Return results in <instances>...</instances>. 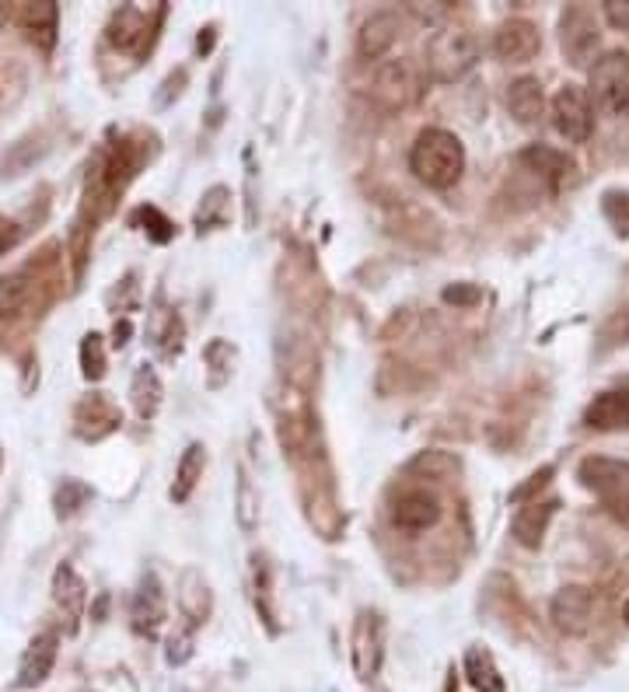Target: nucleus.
I'll use <instances>...</instances> for the list:
<instances>
[{"instance_id": "f257e3e1", "label": "nucleus", "mask_w": 629, "mask_h": 692, "mask_svg": "<svg viewBox=\"0 0 629 692\" xmlns=\"http://www.w3.org/2000/svg\"><path fill=\"white\" fill-rule=\"evenodd\" d=\"M409 168L413 175L430 185V189H451L461 172H466V143H461L451 130L430 126L416 137L409 151Z\"/></svg>"}, {"instance_id": "f03ea898", "label": "nucleus", "mask_w": 629, "mask_h": 692, "mask_svg": "<svg viewBox=\"0 0 629 692\" xmlns=\"http://www.w3.org/2000/svg\"><path fill=\"white\" fill-rule=\"evenodd\" d=\"M479 63V39L472 32L461 29H445L430 39L427 46V67L434 74V81L451 84L458 77H466Z\"/></svg>"}, {"instance_id": "7ed1b4c3", "label": "nucleus", "mask_w": 629, "mask_h": 692, "mask_svg": "<svg viewBox=\"0 0 629 692\" xmlns=\"http://www.w3.org/2000/svg\"><path fill=\"white\" fill-rule=\"evenodd\" d=\"M591 102L608 116H629V53L612 50L595 60L591 67Z\"/></svg>"}, {"instance_id": "20e7f679", "label": "nucleus", "mask_w": 629, "mask_h": 692, "mask_svg": "<svg viewBox=\"0 0 629 692\" xmlns=\"http://www.w3.org/2000/svg\"><path fill=\"white\" fill-rule=\"evenodd\" d=\"M553 126L556 134L566 137L571 143H584L595 130V105H591V95L580 84H563L553 98Z\"/></svg>"}, {"instance_id": "39448f33", "label": "nucleus", "mask_w": 629, "mask_h": 692, "mask_svg": "<svg viewBox=\"0 0 629 692\" xmlns=\"http://www.w3.org/2000/svg\"><path fill=\"white\" fill-rule=\"evenodd\" d=\"M371 102L377 105L382 113H398L406 109L416 95V74H413V63L409 60H385L377 63L374 74H371Z\"/></svg>"}, {"instance_id": "423d86ee", "label": "nucleus", "mask_w": 629, "mask_h": 692, "mask_svg": "<svg viewBox=\"0 0 629 692\" xmlns=\"http://www.w3.org/2000/svg\"><path fill=\"white\" fill-rule=\"evenodd\" d=\"M559 46L574 67H595V56L601 46L598 21L587 8H571L559 18Z\"/></svg>"}, {"instance_id": "0eeeda50", "label": "nucleus", "mask_w": 629, "mask_h": 692, "mask_svg": "<svg viewBox=\"0 0 629 692\" xmlns=\"http://www.w3.org/2000/svg\"><path fill=\"white\" fill-rule=\"evenodd\" d=\"M591 616H595V595L591 587L584 584H566L553 595V605H550V619L559 634L566 637H584L587 626H591Z\"/></svg>"}, {"instance_id": "6e6552de", "label": "nucleus", "mask_w": 629, "mask_h": 692, "mask_svg": "<svg viewBox=\"0 0 629 692\" xmlns=\"http://www.w3.org/2000/svg\"><path fill=\"white\" fill-rule=\"evenodd\" d=\"M539 50H542V32L529 18L503 21V25L497 29V35H493V53L500 60H508V63H529V60L539 56Z\"/></svg>"}, {"instance_id": "1a4fd4ad", "label": "nucleus", "mask_w": 629, "mask_h": 692, "mask_svg": "<svg viewBox=\"0 0 629 692\" xmlns=\"http://www.w3.org/2000/svg\"><path fill=\"white\" fill-rule=\"evenodd\" d=\"M580 482L605 500H622L629 493V461L619 458H584L577 469Z\"/></svg>"}, {"instance_id": "9d476101", "label": "nucleus", "mask_w": 629, "mask_h": 692, "mask_svg": "<svg viewBox=\"0 0 629 692\" xmlns=\"http://www.w3.org/2000/svg\"><path fill=\"white\" fill-rule=\"evenodd\" d=\"M392 521L395 529L406 532H427L440 521V500L427 490H406L398 493L395 508H392Z\"/></svg>"}, {"instance_id": "9b49d317", "label": "nucleus", "mask_w": 629, "mask_h": 692, "mask_svg": "<svg viewBox=\"0 0 629 692\" xmlns=\"http://www.w3.org/2000/svg\"><path fill=\"white\" fill-rule=\"evenodd\" d=\"M56 650H60V637L56 634H39L29 647L25 654H21V664H18V685L21 689H35L50 679V671L56 664Z\"/></svg>"}, {"instance_id": "f8f14e48", "label": "nucleus", "mask_w": 629, "mask_h": 692, "mask_svg": "<svg viewBox=\"0 0 629 692\" xmlns=\"http://www.w3.org/2000/svg\"><path fill=\"white\" fill-rule=\"evenodd\" d=\"M109 42L122 53H143L151 46V21L140 8H119L109 21Z\"/></svg>"}, {"instance_id": "ddd939ff", "label": "nucleus", "mask_w": 629, "mask_h": 692, "mask_svg": "<svg viewBox=\"0 0 629 692\" xmlns=\"http://www.w3.org/2000/svg\"><path fill=\"white\" fill-rule=\"evenodd\" d=\"M556 508H559V500L521 503V511L511 521V532H514V539L524 545V550H539L542 539H545V529H550V521L556 514Z\"/></svg>"}, {"instance_id": "4468645a", "label": "nucleus", "mask_w": 629, "mask_h": 692, "mask_svg": "<svg viewBox=\"0 0 629 692\" xmlns=\"http://www.w3.org/2000/svg\"><path fill=\"white\" fill-rule=\"evenodd\" d=\"M74 424H77V434L84 440H102L105 434H113L119 427V413L113 409V403L105 395H88L81 398L77 409H74Z\"/></svg>"}, {"instance_id": "2eb2a0df", "label": "nucleus", "mask_w": 629, "mask_h": 692, "mask_svg": "<svg viewBox=\"0 0 629 692\" xmlns=\"http://www.w3.org/2000/svg\"><path fill=\"white\" fill-rule=\"evenodd\" d=\"M395 39H398V18L392 11H377L356 32V53L364 60H382L395 46Z\"/></svg>"}, {"instance_id": "dca6fc26", "label": "nucleus", "mask_w": 629, "mask_h": 692, "mask_svg": "<svg viewBox=\"0 0 629 692\" xmlns=\"http://www.w3.org/2000/svg\"><path fill=\"white\" fill-rule=\"evenodd\" d=\"M584 424L591 430H626L629 427V388H612L595 395V403L587 406Z\"/></svg>"}, {"instance_id": "f3484780", "label": "nucleus", "mask_w": 629, "mask_h": 692, "mask_svg": "<svg viewBox=\"0 0 629 692\" xmlns=\"http://www.w3.org/2000/svg\"><path fill=\"white\" fill-rule=\"evenodd\" d=\"M382 643H385V626L377 616H361L356 622V647H353V664L361 671V679H371L377 664H382Z\"/></svg>"}, {"instance_id": "a211bd4d", "label": "nucleus", "mask_w": 629, "mask_h": 692, "mask_svg": "<svg viewBox=\"0 0 629 692\" xmlns=\"http://www.w3.org/2000/svg\"><path fill=\"white\" fill-rule=\"evenodd\" d=\"M508 113L524 123V126H532L539 123V116L545 113V92H542V81L539 77H518L508 84Z\"/></svg>"}, {"instance_id": "6ab92c4d", "label": "nucleus", "mask_w": 629, "mask_h": 692, "mask_svg": "<svg viewBox=\"0 0 629 692\" xmlns=\"http://www.w3.org/2000/svg\"><path fill=\"white\" fill-rule=\"evenodd\" d=\"M21 29L29 32V39L42 53H50L56 46V29H60V8L53 0H39V4L21 8Z\"/></svg>"}, {"instance_id": "aec40b11", "label": "nucleus", "mask_w": 629, "mask_h": 692, "mask_svg": "<svg viewBox=\"0 0 629 692\" xmlns=\"http://www.w3.org/2000/svg\"><path fill=\"white\" fill-rule=\"evenodd\" d=\"M518 161H521L524 168H529V172L542 175L550 185H559L566 175L574 172V161L566 158V155H559V151H553V147H545V143L524 147V151L518 155Z\"/></svg>"}, {"instance_id": "412c9836", "label": "nucleus", "mask_w": 629, "mask_h": 692, "mask_svg": "<svg viewBox=\"0 0 629 692\" xmlns=\"http://www.w3.org/2000/svg\"><path fill=\"white\" fill-rule=\"evenodd\" d=\"M53 598L56 605L67 613L74 622L84 616V601H88V587H84L81 574L74 571L71 563H60L56 566V574H53Z\"/></svg>"}, {"instance_id": "4be33fe9", "label": "nucleus", "mask_w": 629, "mask_h": 692, "mask_svg": "<svg viewBox=\"0 0 629 692\" xmlns=\"http://www.w3.org/2000/svg\"><path fill=\"white\" fill-rule=\"evenodd\" d=\"M130 616H134L137 634H154V629L161 626V619H164V595H161V587H158L154 577H147L140 584V592L134 595Z\"/></svg>"}, {"instance_id": "5701e85b", "label": "nucleus", "mask_w": 629, "mask_h": 692, "mask_svg": "<svg viewBox=\"0 0 629 692\" xmlns=\"http://www.w3.org/2000/svg\"><path fill=\"white\" fill-rule=\"evenodd\" d=\"M458 469H461V458L451 455V451H445V448L416 451V455L406 461V476H413V479H434V482L451 479Z\"/></svg>"}, {"instance_id": "b1692460", "label": "nucleus", "mask_w": 629, "mask_h": 692, "mask_svg": "<svg viewBox=\"0 0 629 692\" xmlns=\"http://www.w3.org/2000/svg\"><path fill=\"white\" fill-rule=\"evenodd\" d=\"M161 395H164V388H161L158 371L151 364H140L134 371V382H130V398H134L137 416L140 419H151L161 409Z\"/></svg>"}, {"instance_id": "393cba45", "label": "nucleus", "mask_w": 629, "mask_h": 692, "mask_svg": "<svg viewBox=\"0 0 629 692\" xmlns=\"http://www.w3.org/2000/svg\"><path fill=\"white\" fill-rule=\"evenodd\" d=\"M203 469H206V448L200 445V440H193V445L182 451L179 469H175V487H172L175 503H185L189 497H193L196 482L203 479Z\"/></svg>"}, {"instance_id": "a878e982", "label": "nucleus", "mask_w": 629, "mask_h": 692, "mask_svg": "<svg viewBox=\"0 0 629 692\" xmlns=\"http://www.w3.org/2000/svg\"><path fill=\"white\" fill-rule=\"evenodd\" d=\"M466 679L476 692H508V685H503V675L497 671L490 650H479L472 647L466 654Z\"/></svg>"}, {"instance_id": "bb28decb", "label": "nucleus", "mask_w": 629, "mask_h": 692, "mask_svg": "<svg viewBox=\"0 0 629 692\" xmlns=\"http://www.w3.org/2000/svg\"><path fill=\"white\" fill-rule=\"evenodd\" d=\"M235 347L227 340H210L206 350H203V361H206V385L210 388H221L231 374H235Z\"/></svg>"}, {"instance_id": "cd10ccee", "label": "nucleus", "mask_w": 629, "mask_h": 692, "mask_svg": "<svg viewBox=\"0 0 629 692\" xmlns=\"http://www.w3.org/2000/svg\"><path fill=\"white\" fill-rule=\"evenodd\" d=\"M235 518L242 532L259 529V490L252 487V479L238 472V493H235Z\"/></svg>"}, {"instance_id": "c85d7f7f", "label": "nucleus", "mask_w": 629, "mask_h": 692, "mask_svg": "<svg viewBox=\"0 0 629 692\" xmlns=\"http://www.w3.org/2000/svg\"><path fill=\"white\" fill-rule=\"evenodd\" d=\"M32 284L25 273H11V277H0V315L4 319H14V315L29 305Z\"/></svg>"}, {"instance_id": "c756f323", "label": "nucleus", "mask_w": 629, "mask_h": 692, "mask_svg": "<svg viewBox=\"0 0 629 692\" xmlns=\"http://www.w3.org/2000/svg\"><path fill=\"white\" fill-rule=\"evenodd\" d=\"M105 368H109V361H105V343L98 332H88L81 340V374L88 377V382H102L105 377Z\"/></svg>"}, {"instance_id": "7c9ffc66", "label": "nucleus", "mask_w": 629, "mask_h": 692, "mask_svg": "<svg viewBox=\"0 0 629 692\" xmlns=\"http://www.w3.org/2000/svg\"><path fill=\"white\" fill-rule=\"evenodd\" d=\"M88 500H92V490L84 487L81 479H63L60 487H56V497H53L60 518H74Z\"/></svg>"}, {"instance_id": "2f4dec72", "label": "nucleus", "mask_w": 629, "mask_h": 692, "mask_svg": "<svg viewBox=\"0 0 629 692\" xmlns=\"http://www.w3.org/2000/svg\"><path fill=\"white\" fill-rule=\"evenodd\" d=\"M553 476H556V469H553V466H542V469H535L529 479L521 482V487H514V490H511V503H532V500H539V493H542L545 487H550Z\"/></svg>"}, {"instance_id": "473e14b6", "label": "nucleus", "mask_w": 629, "mask_h": 692, "mask_svg": "<svg viewBox=\"0 0 629 692\" xmlns=\"http://www.w3.org/2000/svg\"><path fill=\"white\" fill-rule=\"evenodd\" d=\"M224 203H227V189H224V185H214V189H210V193L203 196V203H200L196 227H200V231H206L210 224H217V221H221V210H224Z\"/></svg>"}, {"instance_id": "72a5a7b5", "label": "nucleus", "mask_w": 629, "mask_h": 692, "mask_svg": "<svg viewBox=\"0 0 629 692\" xmlns=\"http://www.w3.org/2000/svg\"><path fill=\"white\" fill-rule=\"evenodd\" d=\"M448 305H461V308H469L476 301H482V290L476 284H455V287H445V294H440Z\"/></svg>"}, {"instance_id": "f704fd0d", "label": "nucleus", "mask_w": 629, "mask_h": 692, "mask_svg": "<svg viewBox=\"0 0 629 692\" xmlns=\"http://www.w3.org/2000/svg\"><path fill=\"white\" fill-rule=\"evenodd\" d=\"M605 21L619 32H629V0H605Z\"/></svg>"}, {"instance_id": "c9c22d12", "label": "nucleus", "mask_w": 629, "mask_h": 692, "mask_svg": "<svg viewBox=\"0 0 629 692\" xmlns=\"http://www.w3.org/2000/svg\"><path fill=\"white\" fill-rule=\"evenodd\" d=\"M140 217H143V221H154V227H151L154 242H168V238H172V224H168L154 206H143V210H140Z\"/></svg>"}, {"instance_id": "e433bc0d", "label": "nucleus", "mask_w": 629, "mask_h": 692, "mask_svg": "<svg viewBox=\"0 0 629 692\" xmlns=\"http://www.w3.org/2000/svg\"><path fill=\"white\" fill-rule=\"evenodd\" d=\"M182 84H185V71H175V74H168V81L161 84V88H168L158 102L161 105H168V102H172V92H175V98L182 95Z\"/></svg>"}, {"instance_id": "4c0bfd02", "label": "nucleus", "mask_w": 629, "mask_h": 692, "mask_svg": "<svg viewBox=\"0 0 629 692\" xmlns=\"http://www.w3.org/2000/svg\"><path fill=\"white\" fill-rule=\"evenodd\" d=\"M185 658H189V637H172V640H168V661L182 664Z\"/></svg>"}, {"instance_id": "58836bf2", "label": "nucleus", "mask_w": 629, "mask_h": 692, "mask_svg": "<svg viewBox=\"0 0 629 692\" xmlns=\"http://www.w3.org/2000/svg\"><path fill=\"white\" fill-rule=\"evenodd\" d=\"M130 332H134L130 319L116 322V329H113V343H116V347H126V343H130Z\"/></svg>"}, {"instance_id": "ea45409f", "label": "nucleus", "mask_w": 629, "mask_h": 692, "mask_svg": "<svg viewBox=\"0 0 629 692\" xmlns=\"http://www.w3.org/2000/svg\"><path fill=\"white\" fill-rule=\"evenodd\" d=\"M214 32H217L214 25H210V29H203V32H200V42H196V50H200V53H210V50H214V39H217Z\"/></svg>"}, {"instance_id": "a19ab883", "label": "nucleus", "mask_w": 629, "mask_h": 692, "mask_svg": "<svg viewBox=\"0 0 629 692\" xmlns=\"http://www.w3.org/2000/svg\"><path fill=\"white\" fill-rule=\"evenodd\" d=\"M616 518L626 524V529H629V493L622 497V500H616Z\"/></svg>"}, {"instance_id": "79ce46f5", "label": "nucleus", "mask_w": 629, "mask_h": 692, "mask_svg": "<svg viewBox=\"0 0 629 692\" xmlns=\"http://www.w3.org/2000/svg\"><path fill=\"white\" fill-rule=\"evenodd\" d=\"M622 619H626V626H629V601L622 605Z\"/></svg>"}, {"instance_id": "37998d69", "label": "nucleus", "mask_w": 629, "mask_h": 692, "mask_svg": "<svg viewBox=\"0 0 629 692\" xmlns=\"http://www.w3.org/2000/svg\"><path fill=\"white\" fill-rule=\"evenodd\" d=\"M0 469H4V448H0Z\"/></svg>"}]
</instances>
